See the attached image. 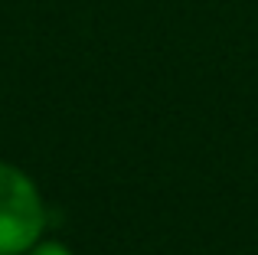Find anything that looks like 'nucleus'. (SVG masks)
Returning <instances> with one entry per match:
<instances>
[{
  "label": "nucleus",
  "mask_w": 258,
  "mask_h": 255,
  "mask_svg": "<svg viewBox=\"0 0 258 255\" xmlns=\"http://www.w3.org/2000/svg\"><path fill=\"white\" fill-rule=\"evenodd\" d=\"M46 203L20 167L0 160V255H26L43 239Z\"/></svg>",
  "instance_id": "nucleus-1"
},
{
  "label": "nucleus",
  "mask_w": 258,
  "mask_h": 255,
  "mask_svg": "<svg viewBox=\"0 0 258 255\" xmlns=\"http://www.w3.org/2000/svg\"><path fill=\"white\" fill-rule=\"evenodd\" d=\"M26 255H72V249L62 242H36Z\"/></svg>",
  "instance_id": "nucleus-2"
}]
</instances>
